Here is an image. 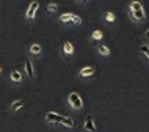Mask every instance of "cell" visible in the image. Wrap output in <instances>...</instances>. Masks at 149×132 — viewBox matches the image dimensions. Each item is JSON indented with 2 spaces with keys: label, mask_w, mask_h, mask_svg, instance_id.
<instances>
[{
  "label": "cell",
  "mask_w": 149,
  "mask_h": 132,
  "mask_svg": "<svg viewBox=\"0 0 149 132\" xmlns=\"http://www.w3.org/2000/svg\"><path fill=\"white\" fill-rule=\"evenodd\" d=\"M129 14H130V19L134 22H143L146 19V13H144V8L140 2H132L130 6H129Z\"/></svg>",
  "instance_id": "1"
},
{
  "label": "cell",
  "mask_w": 149,
  "mask_h": 132,
  "mask_svg": "<svg viewBox=\"0 0 149 132\" xmlns=\"http://www.w3.org/2000/svg\"><path fill=\"white\" fill-rule=\"evenodd\" d=\"M0 71H2V68H0Z\"/></svg>",
  "instance_id": "22"
},
{
  "label": "cell",
  "mask_w": 149,
  "mask_h": 132,
  "mask_svg": "<svg viewBox=\"0 0 149 132\" xmlns=\"http://www.w3.org/2000/svg\"><path fill=\"white\" fill-rule=\"evenodd\" d=\"M38 8H39V3L36 2V0L30 3L29 8H27V13H25V19H27V21H33L35 16H36V11H38Z\"/></svg>",
  "instance_id": "3"
},
{
  "label": "cell",
  "mask_w": 149,
  "mask_h": 132,
  "mask_svg": "<svg viewBox=\"0 0 149 132\" xmlns=\"http://www.w3.org/2000/svg\"><path fill=\"white\" fill-rule=\"evenodd\" d=\"M72 13H64V14H61L60 16V21H61L63 24H72Z\"/></svg>",
  "instance_id": "12"
},
{
  "label": "cell",
  "mask_w": 149,
  "mask_h": 132,
  "mask_svg": "<svg viewBox=\"0 0 149 132\" xmlns=\"http://www.w3.org/2000/svg\"><path fill=\"white\" fill-rule=\"evenodd\" d=\"M80 2H82V3H88V0H80Z\"/></svg>",
  "instance_id": "21"
},
{
  "label": "cell",
  "mask_w": 149,
  "mask_h": 132,
  "mask_svg": "<svg viewBox=\"0 0 149 132\" xmlns=\"http://www.w3.org/2000/svg\"><path fill=\"white\" fill-rule=\"evenodd\" d=\"M60 124H63L64 127H68V129H72V127L75 126V121L72 118H69V117H63V119H61Z\"/></svg>",
  "instance_id": "9"
},
{
  "label": "cell",
  "mask_w": 149,
  "mask_h": 132,
  "mask_svg": "<svg viewBox=\"0 0 149 132\" xmlns=\"http://www.w3.org/2000/svg\"><path fill=\"white\" fill-rule=\"evenodd\" d=\"M144 36H146V38H148V39H149V30H148V31H146V33H144Z\"/></svg>",
  "instance_id": "20"
},
{
  "label": "cell",
  "mask_w": 149,
  "mask_h": 132,
  "mask_svg": "<svg viewBox=\"0 0 149 132\" xmlns=\"http://www.w3.org/2000/svg\"><path fill=\"white\" fill-rule=\"evenodd\" d=\"M57 10H58V6L55 5V3H49V5H47V8H46V11H47L49 14H54Z\"/></svg>",
  "instance_id": "15"
},
{
  "label": "cell",
  "mask_w": 149,
  "mask_h": 132,
  "mask_svg": "<svg viewBox=\"0 0 149 132\" xmlns=\"http://www.w3.org/2000/svg\"><path fill=\"white\" fill-rule=\"evenodd\" d=\"M97 52L100 55H104V57H108V55H110V49H108L107 46H97Z\"/></svg>",
  "instance_id": "14"
},
{
  "label": "cell",
  "mask_w": 149,
  "mask_h": 132,
  "mask_svg": "<svg viewBox=\"0 0 149 132\" xmlns=\"http://www.w3.org/2000/svg\"><path fill=\"white\" fill-rule=\"evenodd\" d=\"M68 101H69V105L75 110H80L83 107V101H82V98H80L79 93H71L68 96Z\"/></svg>",
  "instance_id": "2"
},
{
  "label": "cell",
  "mask_w": 149,
  "mask_h": 132,
  "mask_svg": "<svg viewBox=\"0 0 149 132\" xmlns=\"http://www.w3.org/2000/svg\"><path fill=\"white\" fill-rule=\"evenodd\" d=\"M93 38H94V39H102L104 38V33L100 30H94V31H93Z\"/></svg>",
  "instance_id": "17"
},
{
  "label": "cell",
  "mask_w": 149,
  "mask_h": 132,
  "mask_svg": "<svg viewBox=\"0 0 149 132\" xmlns=\"http://www.w3.org/2000/svg\"><path fill=\"white\" fill-rule=\"evenodd\" d=\"M63 54H64V57H71L72 54H74V46H72V44L69 43V41H66L63 44Z\"/></svg>",
  "instance_id": "7"
},
{
  "label": "cell",
  "mask_w": 149,
  "mask_h": 132,
  "mask_svg": "<svg viewBox=\"0 0 149 132\" xmlns=\"http://www.w3.org/2000/svg\"><path fill=\"white\" fill-rule=\"evenodd\" d=\"M30 54L31 55H41V46H39V44H31L30 46Z\"/></svg>",
  "instance_id": "13"
},
{
  "label": "cell",
  "mask_w": 149,
  "mask_h": 132,
  "mask_svg": "<svg viewBox=\"0 0 149 132\" xmlns=\"http://www.w3.org/2000/svg\"><path fill=\"white\" fill-rule=\"evenodd\" d=\"M80 79H88V77H93L94 75V68H91V66H86V68H83V69H80Z\"/></svg>",
  "instance_id": "6"
},
{
  "label": "cell",
  "mask_w": 149,
  "mask_h": 132,
  "mask_svg": "<svg viewBox=\"0 0 149 132\" xmlns=\"http://www.w3.org/2000/svg\"><path fill=\"white\" fill-rule=\"evenodd\" d=\"M24 105H25V104H24V101H21V99H16V101L11 104V110H13V112H19Z\"/></svg>",
  "instance_id": "11"
},
{
  "label": "cell",
  "mask_w": 149,
  "mask_h": 132,
  "mask_svg": "<svg viewBox=\"0 0 149 132\" xmlns=\"http://www.w3.org/2000/svg\"><path fill=\"white\" fill-rule=\"evenodd\" d=\"M72 24H75V25H80L82 24V17H79V16H72Z\"/></svg>",
  "instance_id": "19"
},
{
  "label": "cell",
  "mask_w": 149,
  "mask_h": 132,
  "mask_svg": "<svg viewBox=\"0 0 149 132\" xmlns=\"http://www.w3.org/2000/svg\"><path fill=\"white\" fill-rule=\"evenodd\" d=\"M140 50H141V54L144 55V57H146L148 60H149V47L146 46V44H144V46H141L140 47Z\"/></svg>",
  "instance_id": "16"
},
{
  "label": "cell",
  "mask_w": 149,
  "mask_h": 132,
  "mask_svg": "<svg viewBox=\"0 0 149 132\" xmlns=\"http://www.w3.org/2000/svg\"><path fill=\"white\" fill-rule=\"evenodd\" d=\"M105 21H107V22H113V21H115V14L111 13V11L105 14Z\"/></svg>",
  "instance_id": "18"
},
{
  "label": "cell",
  "mask_w": 149,
  "mask_h": 132,
  "mask_svg": "<svg viewBox=\"0 0 149 132\" xmlns=\"http://www.w3.org/2000/svg\"><path fill=\"white\" fill-rule=\"evenodd\" d=\"M61 119H63V117L58 115V113H55V112H49V113L46 115V121L52 123V124H60Z\"/></svg>",
  "instance_id": "4"
},
{
  "label": "cell",
  "mask_w": 149,
  "mask_h": 132,
  "mask_svg": "<svg viewBox=\"0 0 149 132\" xmlns=\"http://www.w3.org/2000/svg\"><path fill=\"white\" fill-rule=\"evenodd\" d=\"M25 73H27V75H29L30 79L35 77V68H33L31 60H27V61H25Z\"/></svg>",
  "instance_id": "8"
},
{
  "label": "cell",
  "mask_w": 149,
  "mask_h": 132,
  "mask_svg": "<svg viewBox=\"0 0 149 132\" xmlns=\"http://www.w3.org/2000/svg\"><path fill=\"white\" fill-rule=\"evenodd\" d=\"M10 79H11V82L19 83L22 80V74L19 73V71H11V73H10Z\"/></svg>",
  "instance_id": "10"
},
{
  "label": "cell",
  "mask_w": 149,
  "mask_h": 132,
  "mask_svg": "<svg viewBox=\"0 0 149 132\" xmlns=\"http://www.w3.org/2000/svg\"><path fill=\"white\" fill-rule=\"evenodd\" d=\"M85 131H88V132H96L97 129H96V124H94V117L93 115H88L86 117V119H85Z\"/></svg>",
  "instance_id": "5"
}]
</instances>
